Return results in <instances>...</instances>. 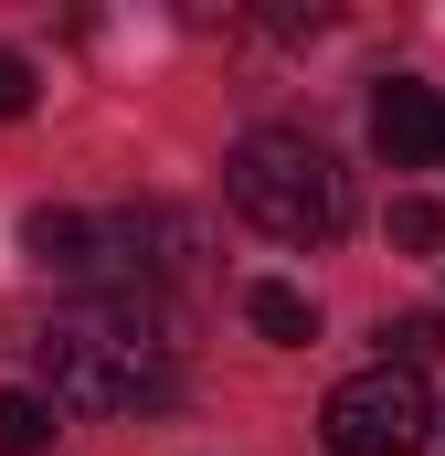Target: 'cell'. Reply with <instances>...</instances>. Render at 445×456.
I'll return each mask as SVG.
<instances>
[{
    "label": "cell",
    "instance_id": "obj_1",
    "mask_svg": "<svg viewBox=\"0 0 445 456\" xmlns=\"http://www.w3.org/2000/svg\"><path fill=\"white\" fill-rule=\"evenodd\" d=\"M32 393L53 414H149L181 393V319L149 297H96V308H64L43 340H32Z\"/></svg>",
    "mask_w": 445,
    "mask_h": 456
},
{
    "label": "cell",
    "instance_id": "obj_2",
    "mask_svg": "<svg viewBox=\"0 0 445 456\" xmlns=\"http://www.w3.org/2000/svg\"><path fill=\"white\" fill-rule=\"evenodd\" d=\"M21 244H32V265L75 276V287H96V297H149L159 276H181L191 224H181V213H159V202H107V213L53 202V213H32V224H21Z\"/></svg>",
    "mask_w": 445,
    "mask_h": 456
},
{
    "label": "cell",
    "instance_id": "obj_3",
    "mask_svg": "<svg viewBox=\"0 0 445 456\" xmlns=\"http://www.w3.org/2000/svg\"><path fill=\"white\" fill-rule=\"evenodd\" d=\"M222 191H233L244 224L276 233V244H329V233H350V170H339L308 127H255V138H233Z\"/></svg>",
    "mask_w": 445,
    "mask_h": 456
},
{
    "label": "cell",
    "instance_id": "obj_4",
    "mask_svg": "<svg viewBox=\"0 0 445 456\" xmlns=\"http://www.w3.org/2000/svg\"><path fill=\"white\" fill-rule=\"evenodd\" d=\"M319 436H329V456H425L435 446L425 371H392V361L350 371V382L329 393V414H319Z\"/></svg>",
    "mask_w": 445,
    "mask_h": 456
},
{
    "label": "cell",
    "instance_id": "obj_5",
    "mask_svg": "<svg viewBox=\"0 0 445 456\" xmlns=\"http://www.w3.org/2000/svg\"><path fill=\"white\" fill-rule=\"evenodd\" d=\"M371 149H382L392 170L445 159V96H435V86H414V75H392V86L371 96Z\"/></svg>",
    "mask_w": 445,
    "mask_h": 456
},
{
    "label": "cell",
    "instance_id": "obj_6",
    "mask_svg": "<svg viewBox=\"0 0 445 456\" xmlns=\"http://www.w3.org/2000/svg\"><path fill=\"white\" fill-rule=\"evenodd\" d=\"M244 319H255V330H265V340H319V308H308V287H287V276H255V287H244Z\"/></svg>",
    "mask_w": 445,
    "mask_h": 456
},
{
    "label": "cell",
    "instance_id": "obj_7",
    "mask_svg": "<svg viewBox=\"0 0 445 456\" xmlns=\"http://www.w3.org/2000/svg\"><path fill=\"white\" fill-rule=\"evenodd\" d=\"M43 446H53V403L32 382H11L0 393V456H43Z\"/></svg>",
    "mask_w": 445,
    "mask_h": 456
},
{
    "label": "cell",
    "instance_id": "obj_8",
    "mask_svg": "<svg viewBox=\"0 0 445 456\" xmlns=\"http://www.w3.org/2000/svg\"><path fill=\"white\" fill-rule=\"evenodd\" d=\"M435 350H445V319H392V330H382V361H392V371H425Z\"/></svg>",
    "mask_w": 445,
    "mask_h": 456
},
{
    "label": "cell",
    "instance_id": "obj_9",
    "mask_svg": "<svg viewBox=\"0 0 445 456\" xmlns=\"http://www.w3.org/2000/svg\"><path fill=\"white\" fill-rule=\"evenodd\" d=\"M392 244L403 255H445V213L435 202H392Z\"/></svg>",
    "mask_w": 445,
    "mask_h": 456
},
{
    "label": "cell",
    "instance_id": "obj_10",
    "mask_svg": "<svg viewBox=\"0 0 445 456\" xmlns=\"http://www.w3.org/2000/svg\"><path fill=\"white\" fill-rule=\"evenodd\" d=\"M0 117H32V64L21 53H0Z\"/></svg>",
    "mask_w": 445,
    "mask_h": 456
},
{
    "label": "cell",
    "instance_id": "obj_11",
    "mask_svg": "<svg viewBox=\"0 0 445 456\" xmlns=\"http://www.w3.org/2000/svg\"><path fill=\"white\" fill-rule=\"evenodd\" d=\"M435 425H445V414H435ZM435 446H445V436H435Z\"/></svg>",
    "mask_w": 445,
    "mask_h": 456
}]
</instances>
